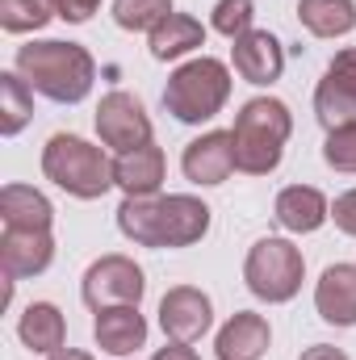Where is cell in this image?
Wrapping results in <instances>:
<instances>
[{
  "instance_id": "obj_12",
  "label": "cell",
  "mask_w": 356,
  "mask_h": 360,
  "mask_svg": "<svg viewBox=\"0 0 356 360\" xmlns=\"http://www.w3.org/2000/svg\"><path fill=\"white\" fill-rule=\"evenodd\" d=\"M184 176L193 184H222V180L235 172V147H231V130H210L201 139H193L184 147V160H180Z\"/></svg>"
},
{
  "instance_id": "obj_1",
  "label": "cell",
  "mask_w": 356,
  "mask_h": 360,
  "mask_svg": "<svg viewBox=\"0 0 356 360\" xmlns=\"http://www.w3.org/2000/svg\"><path fill=\"white\" fill-rule=\"evenodd\" d=\"M17 72L34 92H42L46 101H59V105L84 101L92 92V80H96V63L89 51L76 42H55V38L21 46Z\"/></svg>"
},
{
  "instance_id": "obj_26",
  "label": "cell",
  "mask_w": 356,
  "mask_h": 360,
  "mask_svg": "<svg viewBox=\"0 0 356 360\" xmlns=\"http://www.w3.org/2000/svg\"><path fill=\"white\" fill-rule=\"evenodd\" d=\"M252 21H256V4H252V0H218V4H214V17H210V25H214L218 34H227L231 42L243 38V34L252 30Z\"/></svg>"
},
{
  "instance_id": "obj_32",
  "label": "cell",
  "mask_w": 356,
  "mask_h": 360,
  "mask_svg": "<svg viewBox=\"0 0 356 360\" xmlns=\"http://www.w3.org/2000/svg\"><path fill=\"white\" fill-rule=\"evenodd\" d=\"M51 360H92V356L80 352V348H59V352H51Z\"/></svg>"
},
{
  "instance_id": "obj_29",
  "label": "cell",
  "mask_w": 356,
  "mask_h": 360,
  "mask_svg": "<svg viewBox=\"0 0 356 360\" xmlns=\"http://www.w3.org/2000/svg\"><path fill=\"white\" fill-rule=\"evenodd\" d=\"M331 218H336V226H340L344 235H356V188H348V193H340V197H336Z\"/></svg>"
},
{
  "instance_id": "obj_20",
  "label": "cell",
  "mask_w": 356,
  "mask_h": 360,
  "mask_svg": "<svg viewBox=\"0 0 356 360\" xmlns=\"http://www.w3.org/2000/svg\"><path fill=\"white\" fill-rule=\"evenodd\" d=\"M197 46H205V30H201V21H193L189 13H168V17L151 30V55H155L160 63L180 59V55H189V51H197Z\"/></svg>"
},
{
  "instance_id": "obj_7",
  "label": "cell",
  "mask_w": 356,
  "mask_h": 360,
  "mask_svg": "<svg viewBox=\"0 0 356 360\" xmlns=\"http://www.w3.org/2000/svg\"><path fill=\"white\" fill-rule=\"evenodd\" d=\"M96 134H101L105 147H113L117 155H126V151L151 143V117L139 105V96L113 89V92H105L101 105H96Z\"/></svg>"
},
{
  "instance_id": "obj_2",
  "label": "cell",
  "mask_w": 356,
  "mask_h": 360,
  "mask_svg": "<svg viewBox=\"0 0 356 360\" xmlns=\"http://www.w3.org/2000/svg\"><path fill=\"white\" fill-rule=\"evenodd\" d=\"M289 130H293V117H289L285 101H272V96L248 101L235 117V130H231L235 168L248 172V176H268L281 164Z\"/></svg>"
},
{
  "instance_id": "obj_8",
  "label": "cell",
  "mask_w": 356,
  "mask_h": 360,
  "mask_svg": "<svg viewBox=\"0 0 356 360\" xmlns=\"http://www.w3.org/2000/svg\"><path fill=\"white\" fill-rule=\"evenodd\" d=\"M314 113H319V122L327 130L356 122V46L340 51L327 63V72H323V80L314 89Z\"/></svg>"
},
{
  "instance_id": "obj_23",
  "label": "cell",
  "mask_w": 356,
  "mask_h": 360,
  "mask_svg": "<svg viewBox=\"0 0 356 360\" xmlns=\"http://www.w3.org/2000/svg\"><path fill=\"white\" fill-rule=\"evenodd\" d=\"M21 72H0V134H21L25 122L34 117V96Z\"/></svg>"
},
{
  "instance_id": "obj_5",
  "label": "cell",
  "mask_w": 356,
  "mask_h": 360,
  "mask_svg": "<svg viewBox=\"0 0 356 360\" xmlns=\"http://www.w3.org/2000/svg\"><path fill=\"white\" fill-rule=\"evenodd\" d=\"M302 272H306V260H302V252L289 239H260L248 252L243 281H248V289L260 302L276 306V302H289L302 289Z\"/></svg>"
},
{
  "instance_id": "obj_17",
  "label": "cell",
  "mask_w": 356,
  "mask_h": 360,
  "mask_svg": "<svg viewBox=\"0 0 356 360\" xmlns=\"http://www.w3.org/2000/svg\"><path fill=\"white\" fill-rule=\"evenodd\" d=\"M272 214H276V222H281L285 231L310 235V231H319V226L331 218V205H327V197H323L319 188H310V184H289V188H281Z\"/></svg>"
},
{
  "instance_id": "obj_15",
  "label": "cell",
  "mask_w": 356,
  "mask_h": 360,
  "mask_svg": "<svg viewBox=\"0 0 356 360\" xmlns=\"http://www.w3.org/2000/svg\"><path fill=\"white\" fill-rule=\"evenodd\" d=\"M314 306L331 327H356V264H331L314 285Z\"/></svg>"
},
{
  "instance_id": "obj_14",
  "label": "cell",
  "mask_w": 356,
  "mask_h": 360,
  "mask_svg": "<svg viewBox=\"0 0 356 360\" xmlns=\"http://www.w3.org/2000/svg\"><path fill=\"white\" fill-rule=\"evenodd\" d=\"M92 335L109 356H130L147 344V319L139 314V306H109V310H96Z\"/></svg>"
},
{
  "instance_id": "obj_31",
  "label": "cell",
  "mask_w": 356,
  "mask_h": 360,
  "mask_svg": "<svg viewBox=\"0 0 356 360\" xmlns=\"http://www.w3.org/2000/svg\"><path fill=\"white\" fill-rule=\"evenodd\" d=\"M302 360H348L340 348H331V344H314V348H306Z\"/></svg>"
},
{
  "instance_id": "obj_28",
  "label": "cell",
  "mask_w": 356,
  "mask_h": 360,
  "mask_svg": "<svg viewBox=\"0 0 356 360\" xmlns=\"http://www.w3.org/2000/svg\"><path fill=\"white\" fill-rule=\"evenodd\" d=\"M51 8H55V17H63L72 25H84L92 13L101 8V0H51Z\"/></svg>"
},
{
  "instance_id": "obj_10",
  "label": "cell",
  "mask_w": 356,
  "mask_h": 360,
  "mask_svg": "<svg viewBox=\"0 0 356 360\" xmlns=\"http://www.w3.org/2000/svg\"><path fill=\"white\" fill-rule=\"evenodd\" d=\"M210 323H214V306H210V297H205L201 289L177 285V289L164 293V302H160V327H164L168 340H177V344H197V340L210 331Z\"/></svg>"
},
{
  "instance_id": "obj_25",
  "label": "cell",
  "mask_w": 356,
  "mask_h": 360,
  "mask_svg": "<svg viewBox=\"0 0 356 360\" xmlns=\"http://www.w3.org/2000/svg\"><path fill=\"white\" fill-rule=\"evenodd\" d=\"M51 17H55L51 0H0V25H4L8 34H30V30H42Z\"/></svg>"
},
{
  "instance_id": "obj_9",
  "label": "cell",
  "mask_w": 356,
  "mask_h": 360,
  "mask_svg": "<svg viewBox=\"0 0 356 360\" xmlns=\"http://www.w3.org/2000/svg\"><path fill=\"white\" fill-rule=\"evenodd\" d=\"M210 231V205L172 193V197H155V248H193L201 235Z\"/></svg>"
},
{
  "instance_id": "obj_16",
  "label": "cell",
  "mask_w": 356,
  "mask_h": 360,
  "mask_svg": "<svg viewBox=\"0 0 356 360\" xmlns=\"http://www.w3.org/2000/svg\"><path fill=\"white\" fill-rule=\"evenodd\" d=\"M113 184L126 197H155L160 184H164V151L155 143H147V147H134V151L117 155L113 160Z\"/></svg>"
},
{
  "instance_id": "obj_6",
  "label": "cell",
  "mask_w": 356,
  "mask_h": 360,
  "mask_svg": "<svg viewBox=\"0 0 356 360\" xmlns=\"http://www.w3.org/2000/svg\"><path fill=\"white\" fill-rule=\"evenodd\" d=\"M143 289H147L143 269H139L134 260H126V256H101V260L84 272V281H80V293H84V302H89L92 310L139 306V302H143Z\"/></svg>"
},
{
  "instance_id": "obj_19",
  "label": "cell",
  "mask_w": 356,
  "mask_h": 360,
  "mask_svg": "<svg viewBox=\"0 0 356 360\" xmlns=\"http://www.w3.org/2000/svg\"><path fill=\"white\" fill-rule=\"evenodd\" d=\"M268 323L252 310H239L222 331H218V360H260L268 352Z\"/></svg>"
},
{
  "instance_id": "obj_22",
  "label": "cell",
  "mask_w": 356,
  "mask_h": 360,
  "mask_svg": "<svg viewBox=\"0 0 356 360\" xmlns=\"http://www.w3.org/2000/svg\"><path fill=\"white\" fill-rule=\"evenodd\" d=\"M298 21L314 38H344L356 30V0H298Z\"/></svg>"
},
{
  "instance_id": "obj_27",
  "label": "cell",
  "mask_w": 356,
  "mask_h": 360,
  "mask_svg": "<svg viewBox=\"0 0 356 360\" xmlns=\"http://www.w3.org/2000/svg\"><path fill=\"white\" fill-rule=\"evenodd\" d=\"M323 160H327V168H336V172H356V122L352 126L327 130Z\"/></svg>"
},
{
  "instance_id": "obj_13",
  "label": "cell",
  "mask_w": 356,
  "mask_h": 360,
  "mask_svg": "<svg viewBox=\"0 0 356 360\" xmlns=\"http://www.w3.org/2000/svg\"><path fill=\"white\" fill-rule=\"evenodd\" d=\"M231 59H235V72L248 84H272L285 72V51L268 30H248L243 38H235Z\"/></svg>"
},
{
  "instance_id": "obj_18",
  "label": "cell",
  "mask_w": 356,
  "mask_h": 360,
  "mask_svg": "<svg viewBox=\"0 0 356 360\" xmlns=\"http://www.w3.org/2000/svg\"><path fill=\"white\" fill-rule=\"evenodd\" d=\"M0 218H4V231H51V201L30 188V184H4L0 188Z\"/></svg>"
},
{
  "instance_id": "obj_11",
  "label": "cell",
  "mask_w": 356,
  "mask_h": 360,
  "mask_svg": "<svg viewBox=\"0 0 356 360\" xmlns=\"http://www.w3.org/2000/svg\"><path fill=\"white\" fill-rule=\"evenodd\" d=\"M55 260V239L51 231H4L0 239V269L8 281H25L51 269Z\"/></svg>"
},
{
  "instance_id": "obj_24",
  "label": "cell",
  "mask_w": 356,
  "mask_h": 360,
  "mask_svg": "<svg viewBox=\"0 0 356 360\" xmlns=\"http://www.w3.org/2000/svg\"><path fill=\"white\" fill-rule=\"evenodd\" d=\"M168 13H172V0H113V21L130 34H139V30L151 34Z\"/></svg>"
},
{
  "instance_id": "obj_4",
  "label": "cell",
  "mask_w": 356,
  "mask_h": 360,
  "mask_svg": "<svg viewBox=\"0 0 356 360\" xmlns=\"http://www.w3.org/2000/svg\"><path fill=\"white\" fill-rule=\"evenodd\" d=\"M231 96V72L222 59H189L180 63L177 72L168 76V89H164V109L184 122V126H197V122H210L214 113H222Z\"/></svg>"
},
{
  "instance_id": "obj_21",
  "label": "cell",
  "mask_w": 356,
  "mask_h": 360,
  "mask_svg": "<svg viewBox=\"0 0 356 360\" xmlns=\"http://www.w3.org/2000/svg\"><path fill=\"white\" fill-rule=\"evenodd\" d=\"M17 335H21V344L34 348V352H46V356L59 352V348H63V335H68L59 306H51V302L25 306V314H21V323H17Z\"/></svg>"
},
{
  "instance_id": "obj_3",
  "label": "cell",
  "mask_w": 356,
  "mask_h": 360,
  "mask_svg": "<svg viewBox=\"0 0 356 360\" xmlns=\"http://www.w3.org/2000/svg\"><path fill=\"white\" fill-rule=\"evenodd\" d=\"M42 172L80 201H96L113 188V164L105 160L101 147L84 143L80 134H51L42 147Z\"/></svg>"
},
{
  "instance_id": "obj_30",
  "label": "cell",
  "mask_w": 356,
  "mask_h": 360,
  "mask_svg": "<svg viewBox=\"0 0 356 360\" xmlns=\"http://www.w3.org/2000/svg\"><path fill=\"white\" fill-rule=\"evenodd\" d=\"M151 360H197V352H193L189 344H177V340H172L168 348H160V352H155Z\"/></svg>"
}]
</instances>
